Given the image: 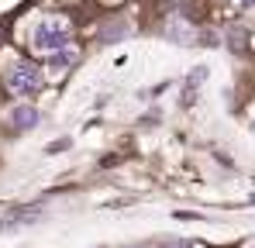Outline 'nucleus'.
<instances>
[{
	"label": "nucleus",
	"mask_w": 255,
	"mask_h": 248,
	"mask_svg": "<svg viewBox=\"0 0 255 248\" xmlns=\"http://www.w3.org/2000/svg\"><path fill=\"white\" fill-rule=\"evenodd\" d=\"M69 41H73V24L62 21V17H45V21L35 24V31H31V45L38 52H48V55H55Z\"/></svg>",
	"instance_id": "obj_1"
},
{
	"label": "nucleus",
	"mask_w": 255,
	"mask_h": 248,
	"mask_svg": "<svg viewBox=\"0 0 255 248\" xmlns=\"http://www.w3.org/2000/svg\"><path fill=\"white\" fill-rule=\"evenodd\" d=\"M7 86H10L14 93H21V97L38 93V90H42V66H35V62H28V59H14L10 69H7Z\"/></svg>",
	"instance_id": "obj_2"
},
{
	"label": "nucleus",
	"mask_w": 255,
	"mask_h": 248,
	"mask_svg": "<svg viewBox=\"0 0 255 248\" xmlns=\"http://www.w3.org/2000/svg\"><path fill=\"white\" fill-rule=\"evenodd\" d=\"M10 124L21 127V131H31V127L38 124V111H35V107H14V111H10Z\"/></svg>",
	"instance_id": "obj_3"
},
{
	"label": "nucleus",
	"mask_w": 255,
	"mask_h": 248,
	"mask_svg": "<svg viewBox=\"0 0 255 248\" xmlns=\"http://www.w3.org/2000/svg\"><path fill=\"white\" fill-rule=\"evenodd\" d=\"M52 62H55V66H69V62H76V48H69V45L59 48V52L52 55Z\"/></svg>",
	"instance_id": "obj_4"
},
{
	"label": "nucleus",
	"mask_w": 255,
	"mask_h": 248,
	"mask_svg": "<svg viewBox=\"0 0 255 248\" xmlns=\"http://www.w3.org/2000/svg\"><path fill=\"white\" fill-rule=\"evenodd\" d=\"M162 248H190V242H162Z\"/></svg>",
	"instance_id": "obj_5"
},
{
	"label": "nucleus",
	"mask_w": 255,
	"mask_h": 248,
	"mask_svg": "<svg viewBox=\"0 0 255 248\" xmlns=\"http://www.w3.org/2000/svg\"><path fill=\"white\" fill-rule=\"evenodd\" d=\"M238 7H242V10H252V7H255V0H238Z\"/></svg>",
	"instance_id": "obj_6"
}]
</instances>
